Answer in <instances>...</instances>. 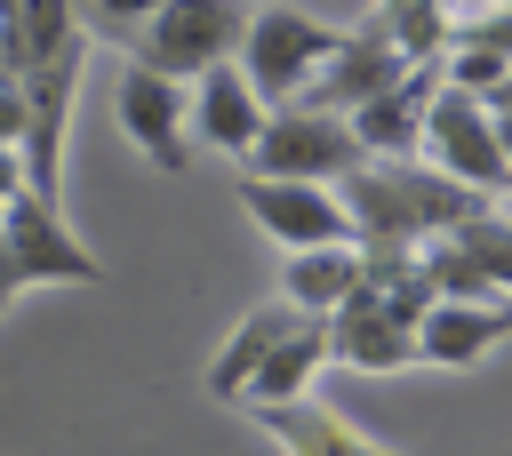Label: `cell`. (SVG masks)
Returning <instances> with one entry per match:
<instances>
[{"mask_svg": "<svg viewBox=\"0 0 512 456\" xmlns=\"http://www.w3.org/2000/svg\"><path fill=\"white\" fill-rule=\"evenodd\" d=\"M336 192H344V208H352L360 248H424V240L472 224L480 208H496V200L448 184V176L424 168V160H368V168L344 176Z\"/></svg>", "mask_w": 512, "mask_h": 456, "instance_id": "obj_1", "label": "cell"}, {"mask_svg": "<svg viewBox=\"0 0 512 456\" xmlns=\"http://www.w3.org/2000/svg\"><path fill=\"white\" fill-rule=\"evenodd\" d=\"M240 168H248V176H280V184H328V192H336L344 176L368 168V152H360V136H352L344 112H320V104H272L256 152H248Z\"/></svg>", "mask_w": 512, "mask_h": 456, "instance_id": "obj_2", "label": "cell"}, {"mask_svg": "<svg viewBox=\"0 0 512 456\" xmlns=\"http://www.w3.org/2000/svg\"><path fill=\"white\" fill-rule=\"evenodd\" d=\"M248 0H168L136 40H128V64L160 72V80H200L216 64H240V40H248Z\"/></svg>", "mask_w": 512, "mask_h": 456, "instance_id": "obj_3", "label": "cell"}, {"mask_svg": "<svg viewBox=\"0 0 512 456\" xmlns=\"http://www.w3.org/2000/svg\"><path fill=\"white\" fill-rule=\"evenodd\" d=\"M336 48H344V32H336L328 16H312V8H296V0H272V8L248 16L240 72H248V88H256L264 104H296Z\"/></svg>", "mask_w": 512, "mask_h": 456, "instance_id": "obj_4", "label": "cell"}, {"mask_svg": "<svg viewBox=\"0 0 512 456\" xmlns=\"http://www.w3.org/2000/svg\"><path fill=\"white\" fill-rule=\"evenodd\" d=\"M80 72H88V40L64 48L56 64L24 72V136H16V160H24V192L64 208V136H72V104H80Z\"/></svg>", "mask_w": 512, "mask_h": 456, "instance_id": "obj_5", "label": "cell"}, {"mask_svg": "<svg viewBox=\"0 0 512 456\" xmlns=\"http://www.w3.org/2000/svg\"><path fill=\"white\" fill-rule=\"evenodd\" d=\"M424 168H440L448 184H464V192H480V200L512 192V160H504V144H496V120H488V104L464 96V88H440V96H432Z\"/></svg>", "mask_w": 512, "mask_h": 456, "instance_id": "obj_6", "label": "cell"}, {"mask_svg": "<svg viewBox=\"0 0 512 456\" xmlns=\"http://www.w3.org/2000/svg\"><path fill=\"white\" fill-rule=\"evenodd\" d=\"M0 240H8V264H16L24 288H96V280H104L96 248L64 224V208H48V200H32V192L0 208Z\"/></svg>", "mask_w": 512, "mask_h": 456, "instance_id": "obj_7", "label": "cell"}, {"mask_svg": "<svg viewBox=\"0 0 512 456\" xmlns=\"http://www.w3.org/2000/svg\"><path fill=\"white\" fill-rule=\"evenodd\" d=\"M112 120H120V136L152 160V168H168V176H184L192 168V88L184 80H160V72H144V64H128L120 80H112Z\"/></svg>", "mask_w": 512, "mask_h": 456, "instance_id": "obj_8", "label": "cell"}, {"mask_svg": "<svg viewBox=\"0 0 512 456\" xmlns=\"http://www.w3.org/2000/svg\"><path fill=\"white\" fill-rule=\"evenodd\" d=\"M240 208L256 216V232L264 240H280L288 256L296 248H336V240H360L352 232V208H344V192H328V184H280V176H248L240 168Z\"/></svg>", "mask_w": 512, "mask_h": 456, "instance_id": "obj_9", "label": "cell"}, {"mask_svg": "<svg viewBox=\"0 0 512 456\" xmlns=\"http://www.w3.org/2000/svg\"><path fill=\"white\" fill-rule=\"evenodd\" d=\"M448 88V72L440 64H408L376 104H360L352 112V136H360V152L368 160H416L424 152V120H432V96Z\"/></svg>", "mask_w": 512, "mask_h": 456, "instance_id": "obj_10", "label": "cell"}, {"mask_svg": "<svg viewBox=\"0 0 512 456\" xmlns=\"http://www.w3.org/2000/svg\"><path fill=\"white\" fill-rule=\"evenodd\" d=\"M400 72H408V56H400L376 24H360V32H344V48L320 64V80H312L296 104H320V112H344V120H352V112H360V104H376Z\"/></svg>", "mask_w": 512, "mask_h": 456, "instance_id": "obj_11", "label": "cell"}, {"mask_svg": "<svg viewBox=\"0 0 512 456\" xmlns=\"http://www.w3.org/2000/svg\"><path fill=\"white\" fill-rule=\"evenodd\" d=\"M264 120H272V104L248 88V72H240V64H216V72H200V80H192V136H200V144H216V152L248 160V152H256V136H264Z\"/></svg>", "mask_w": 512, "mask_h": 456, "instance_id": "obj_12", "label": "cell"}, {"mask_svg": "<svg viewBox=\"0 0 512 456\" xmlns=\"http://www.w3.org/2000/svg\"><path fill=\"white\" fill-rule=\"evenodd\" d=\"M328 336H336V360L360 368V376H392V368L416 360V320H400L368 280H360V296L328 320Z\"/></svg>", "mask_w": 512, "mask_h": 456, "instance_id": "obj_13", "label": "cell"}, {"mask_svg": "<svg viewBox=\"0 0 512 456\" xmlns=\"http://www.w3.org/2000/svg\"><path fill=\"white\" fill-rule=\"evenodd\" d=\"M504 336H512V296H488V304H448L440 296L416 320V360H432V368H480Z\"/></svg>", "mask_w": 512, "mask_h": 456, "instance_id": "obj_14", "label": "cell"}, {"mask_svg": "<svg viewBox=\"0 0 512 456\" xmlns=\"http://www.w3.org/2000/svg\"><path fill=\"white\" fill-rule=\"evenodd\" d=\"M368 280V248L360 240H336V248H296L280 264V304H296L304 320H336Z\"/></svg>", "mask_w": 512, "mask_h": 456, "instance_id": "obj_15", "label": "cell"}, {"mask_svg": "<svg viewBox=\"0 0 512 456\" xmlns=\"http://www.w3.org/2000/svg\"><path fill=\"white\" fill-rule=\"evenodd\" d=\"M256 432L280 440V456H400L384 440H368L352 416H336L328 400H288V408H248Z\"/></svg>", "mask_w": 512, "mask_h": 456, "instance_id": "obj_16", "label": "cell"}, {"mask_svg": "<svg viewBox=\"0 0 512 456\" xmlns=\"http://www.w3.org/2000/svg\"><path fill=\"white\" fill-rule=\"evenodd\" d=\"M336 360V336H328V320H296L280 344H272V360L256 368V384L240 392V408H288V400H312V376Z\"/></svg>", "mask_w": 512, "mask_h": 456, "instance_id": "obj_17", "label": "cell"}, {"mask_svg": "<svg viewBox=\"0 0 512 456\" xmlns=\"http://www.w3.org/2000/svg\"><path fill=\"white\" fill-rule=\"evenodd\" d=\"M88 32H80V8L72 0H16L8 16H0V64L24 80V72H40V64H56L64 48H80Z\"/></svg>", "mask_w": 512, "mask_h": 456, "instance_id": "obj_18", "label": "cell"}, {"mask_svg": "<svg viewBox=\"0 0 512 456\" xmlns=\"http://www.w3.org/2000/svg\"><path fill=\"white\" fill-rule=\"evenodd\" d=\"M296 320H304V312H296V304H256V312H248V320H240V328H232V336H224V352H216V360H208V392H216V400H232V408H240V392H248V384H256V368H264V360H272V344H280V336H288V328H296Z\"/></svg>", "mask_w": 512, "mask_h": 456, "instance_id": "obj_19", "label": "cell"}, {"mask_svg": "<svg viewBox=\"0 0 512 456\" xmlns=\"http://www.w3.org/2000/svg\"><path fill=\"white\" fill-rule=\"evenodd\" d=\"M408 64H440L448 56V0H376V16H368Z\"/></svg>", "mask_w": 512, "mask_h": 456, "instance_id": "obj_20", "label": "cell"}, {"mask_svg": "<svg viewBox=\"0 0 512 456\" xmlns=\"http://www.w3.org/2000/svg\"><path fill=\"white\" fill-rule=\"evenodd\" d=\"M440 240H448V248H456V256H464L496 296H512V216L480 208L472 224H456V232H440Z\"/></svg>", "mask_w": 512, "mask_h": 456, "instance_id": "obj_21", "label": "cell"}, {"mask_svg": "<svg viewBox=\"0 0 512 456\" xmlns=\"http://www.w3.org/2000/svg\"><path fill=\"white\" fill-rule=\"evenodd\" d=\"M72 8H80V32L88 40H136L168 0H72Z\"/></svg>", "mask_w": 512, "mask_h": 456, "instance_id": "obj_22", "label": "cell"}, {"mask_svg": "<svg viewBox=\"0 0 512 456\" xmlns=\"http://www.w3.org/2000/svg\"><path fill=\"white\" fill-rule=\"evenodd\" d=\"M16 136H24V80L0 64V144L16 152Z\"/></svg>", "mask_w": 512, "mask_h": 456, "instance_id": "obj_23", "label": "cell"}, {"mask_svg": "<svg viewBox=\"0 0 512 456\" xmlns=\"http://www.w3.org/2000/svg\"><path fill=\"white\" fill-rule=\"evenodd\" d=\"M8 200H24V160L0 144V208H8Z\"/></svg>", "mask_w": 512, "mask_h": 456, "instance_id": "obj_24", "label": "cell"}, {"mask_svg": "<svg viewBox=\"0 0 512 456\" xmlns=\"http://www.w3.org/2000/svg\"><path fill=\"white\" fill-rule=\"evenodd\" d=\"M24 296V280H16V264H8V240H0V312Z\"/></svg>", "mask_w": 512, "mask_h": 456, "instance_id": "obj_25", "label": "cell"}, {"mask_svg": "<svg viewBox=\"0 0 512 456\" xmlns=\"http://www.w3.org/2000/svg\"><path fill=\"white\" fill-rule=\"evenodd\" d=\"M488 120H496V144H504V160H512V104H488Z\"/></svg>", "mask_w": 512, "mask_h": 456, "instance_id": "obj_26", "label": "cell"}, {"mask_svg": "<svg viewBox=\"0 0 512 456\" xmlns=\"http://www.w3.org/2000/svg\"><path fill=\"white\" fill-rule=\"evenodd\" d=\"M456 16H480V8H512V0H448Z\"/></svg>", "mask_w": 512, "mask_h": 456, "instance_id": "obj_27", "label": "cell"}, {"mask_svg": "<svg viewBox=\"0 0 512 456\" xmlns=\"http://www.w3.org/2000/svg\"><path fill=\"white\" fill-rule=\"evenodd\" d=\"M8 8H16V0H0V16H8Z\"/></svg>", "mask_w": 512, "mask_h": 456, "instance_id": "obj_28", "label": "cell"}, {"mask_svg": "<svg viewBox=\"0 0 512 456\" xmlns=\"http://www.w3.org/2000/svg\"><path fill=\"white\" fill-rule=\"evenodd\" d=\"M264 8H272V0H264Z\"/></svg>", "mask_w": 512, "mask_h": 456, "instance_id": "obj_29", "label": "cell"}]
</instances>
